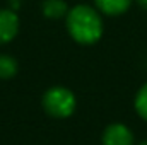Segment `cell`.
I'll return each mask as SVG.
<instances>
[{
    "mask_svg": "<svg viewBox=\"0 0 147 145\" xmlns=\"http://www.w3.org/2000/svg\"><path fill=\"white\" fill-rule=\"evenodd\" d=\"M67 29L80 44H92L103 34V21L89 5H77L67 15Z\"/></svg>",
    "mask_w": 147,
    "mask_h": 145,
    "instance_id": "cell-1",
    "label": "cell"
},
{
    "mask_svg": "<svg viewBox=\"0 0 147 145\" xmlns=\"http://www.w3.org/2000/svg\"><path fill=\"white\" fill-rule=\"evenodd\" d=\"M43 106L55 118H67L75 109V96L65 87H53L45 94Z\"/></svg>",
    "mask_w": 147,
    "mask_h": 145,
    "instance_id": "cell-2",
    "label": "cell"
},
{
    "mask_svg": "<svg viewBox=\"0 0 147 145\" xmlns=\"http://www.w3.org/2000/svg\"><path fill=\"white\" fill-rule=\"evenodd\" d=\"M103 145H134V135L125 125L113 123L103 133Z\"/></svg>",
    "mask_w": 147,
    "mask_h": 145,
    "instance_id": "cell-3",
    "label": "cell"
},
{
    "mask_svg": "<svg viewBox=\"0 0 147 145\" xmlns=\"http://www.w3.org/2000/svg\"><path fill=\"white\" fill-rule=\"evenodd\" d=\"M19 31V19L14 10H0V43H9Z\"/></svg>",
    "mask_w": 147,
    "mask_h": 145,
    "instance_id": "cell-4",
    "label": "cell"
},
{
    "mask_svg": "<svg viewBox=\"0 0 147 145\" xmlns=\"http://www.w3.org/2000/svg\"><path fill=\"white\" fill-rule=\"evenodd\" d=\"M94 2H96L98 9L101 12L108 14V15H120V14H123L130 7V3H132V0H94Z\"/></svg>",
    "mask_w": 147,
    "mask_h": 145,
    "instance_id": "cell-5",
    "label": "cell"
},
{
    "mask_svg": "<svg viewBox=\"0 0 147 145\" xmlns=\"http://www.w3.org/2000/svg\"><path fill=\"white\" fill-rule=\"evenodd\" d=\"M43 12L50 19H60L67 14V3L63 0H45Z\"/></svg>",
    "mask_w": 147,
    "mask_h": 145,
    "instance_id": "cell-6",
    "label": "cell"
},
{
    "mask_svg": "<svg viewBox=\"0 0 147 145\" xmlns=\"http://www.w3.org/2000/svg\"><path fill=\"white\" fill-rule=\"evenodd\" d=\"M17 72V62L12 56L0 55V79H10Z\"/></svg>",
    "mask_w": 147,
    "mask_h": 145,
    "instance_id": "cell-7",
    "label": "cell"
},
{
    "mask_svg": "<svg viewBox=\"0 0 147 145\" xmlns=\"http://www.w3.org/2000/svg\"><path fill=\"white\" fill-rule=\"evenodd\" d=\"M135 109L139 113L140 118L147 119V84L142 85V89L137 92V97H135Z\"/></svg>",
    "mask_w": 147,
    "mask_h": 145,
    "instance_id": "cell-8",
    "label": "cell"
},
{
    "mask_svg": "<svg viewBox=\"0 0 147 145\" xmlns=\"http://www.w3.org/2000/svg\"><path fill=\"white\" fill-rule=\"evenodd\" d=\"M137 2H139V5H140V7L147 9V0H137Z\"/></svg>",
    "mask_w": 147,
    "mask_h": 145,
    "instance_id": "cell-9",
    "label": "cell"
},
{
    "mask_svg": "<svg viewBox=\"0 0 147 145\" xmlns=\"http://www.w3.org/2000/svg\"><path fill=\"white\" fill-rule=\"evenodd\" d=\"M139 145H147V140H144V142H140Z\"/></svg>",
    "mask_w": 147,
    "mask_h": 145,
    "instance_id": "cell-10",
    "label": "cell"
}]
</instances>
